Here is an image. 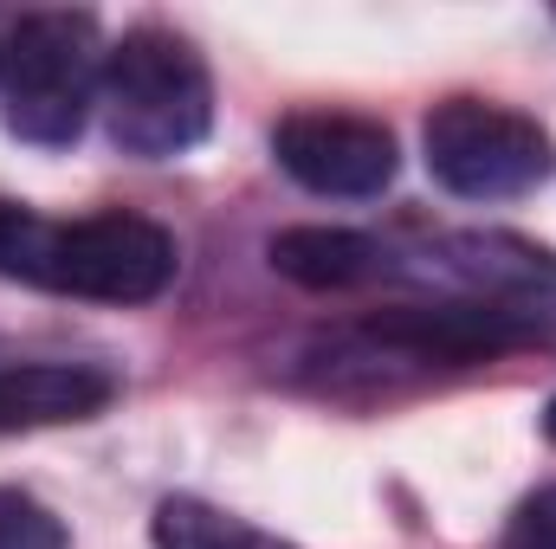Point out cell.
<instances>
[{
	"label": "cell",
	"mask_w": 556,
	"mask_h": 549,
	"mask_svg": "<svg viewBox=\"0 0 556 549\" xmlns=\"http://www.w3.org/2000/svg\"><path fill=\"white\" fill-rule=\"evenodd\" d=\"M98 117H104V137L117 142L124 155H142V162L188 155L194 142L214 130L207 59L181 33H168V26H130L104 52Z\"/></svg>",
	"instance_id": "6da1fadb"
},
{
	"label": "cell",
	"mask_w": 556,
	"mask_h": 549,
	"mask_svg": "<svg viewBox=\"0 0 556 549\" xmlns=\"http://www.w3.org/2000/svg\"><path fill=\"white\" fill-rule=\"evenodd\" d=\"M104 39L91 13H20L0 39V98L7 130L39 149L85 137L104 78Z\"/></svg>",
	"instance_id": "7a4b0ae2"
},
{
	"label": "cell",
	"mask_w": 556,
	"mask_h": 549,
	"mask_svg": "<svg viewBox=\"0 0 556 549\" xmlns=\"http://www.w3.org/2000/svg\"><path fill=\"white\" fill-rule=\"evenodd\" d=\"M181 272V246L162 220L149 214H85V220H46L33 253H26V284H46L59 297H91V304H149Z\"/></svg>",
	"instance_id": "3957f363"
},
{
	"label": "cell",
	"mask_w": 556,
	"mask_h": 549,
	"mask_svg": "<svg viewBox=\"0 0 556 549\" xmlns=\"http://www.w3.org/2000/svg\"><path fill=\"white\" fill-rule=\"evenodd\" d=\"M427 175L459 201H518L544 188L556 168V142L538 117L485 104V98H446L427 117Z\"/></svg>",
	"instance_id": "277c9868"
},
{
	"label": "cell",
	"mask_w": 556,
	"mask_h": 549,
	"mask_svg": "<svg viewBox=\"0 0 556 549\" xmlns=\"http://www.w3.org/2000/svg\"><path fill=\"white\" fill-rule=\"evenodd\" d=\"M273 155L298 188L330 194V201H369L402 168L395 130L376 117H350V111H291L273 130Z\"/></svg>",
	"instance_id": "5b68a950"
},
{
	"label": "cell",
	"mask_w": 556,
	"mask_h": 549,
	"mask_svg": "<svg viewBox=\"0 0 556 549\" xmlns=\"http://www.w3.org/2000/svg\"><path fill=\"white\" fill-rule=\"evenodd\" d=\"M369 336L415 362H492L518 343H538V317L498 297H446V304H395L369 317Z\"/></svg>",
	"instance_id": "8992f818"
},
{
	"label": "cell",
	"mask_w": 556,
	"mask_h": 549,
	"mask_svg": "<svg viewBox=\"0 0 556 549\" xmlns=\"http://www.w3.org/2000/svg\"><path fill=\"white\" fill-rule=\"evenodd\" d=\"M117 382L91 362H0V433L72 426L111 408Z\"/></svg>",
	"instance_id": "52a82bcc"
},
{
	"label": "cell",
	"mask_w": 556,
	"mask_h": 549,
	"mask_svg": "<svg viewBox=\"0 0 556 549\" xmlns=\"http://www.w3.org/2000/svg\"><path fill=\"white\" fill-rule=\"evenodd\" d=\"M266 259L278 278H291L304 291H356V284L382 278L389 253L356 227H285V233H273Z\"/></svg>",
	"instance_id": "ba28073f"
},
{
	"label": "cell",
	"mask_w": 556,
	"mask_h": 549,
	"mask_svg": "<svg viewBox=\"0 0 556 549\" xmlns=\"http://www.w3.org/2000/svg\"><path fill=\"white\" fill-rule=\"evenodd\" d=\"M149 537H155V549H298L247 518H233V511H220V505H207V498H162Z\"/></svg>",
	"instance_id": "9c48e42d"
},
{
	"label": "cell",
	"mask_w": 556,
	"mask_h": 549,
	"mask_svg": "<svg viewBox=\"0 0 556 549\" xmlns=\"http://www.w3.org/2000/svg\"><path fill=\"white\" fill-rule=\"evenodd\" d=\"M65 524L33 498V491H13L0 485V549H65Z\"/></svg>",
	"instance_id": "30bf717a"
},
{
	"label": "cell",
	"mask_w": 556,
	"mask_h": 549,
	"mask_svg": "<svg viewBox=\"0 0 556 549\" xmlns=\"http://www.w3.org/2000/svg\"><path fill=\"white\" fill-rule=\"evenodd\" d=\"M505 549H556V485L531 491V498H525V505L511 511Z\"/></svg>",
	"instance_id": "8fae6325"
},
{
	"label": "cell",
	"mask_w": 556,
	"mask_h": 549,
	"mask_svg": "<svg viewBox=\"0 0 556 549\" xmlns=\"http://www.w3.org/2000/svg\"><path fill=\"white\" fill-rule=\"evenodd\" d=\"M39 214H26L20 201H0V272L20 278L26 272V253H33V240H39Z\"/></svg>",
	"instance_id": "7c38bea8"
},
{
	"label": "cell",
	"mask_w": 556,
	"mask_h": 549,
	"mask_svg": "<svg viewBox=\"0 0 556 549\" xmlns=\"http://www.w3.org/2000/svg\"><path fill=\"white\" fill-rule=\"evenodd\" d=\"M544 439H551V446H556V395H551V401H544Z\"/></svg>",
	"instance_id": "4fadbf2b"
}]
</instances>
